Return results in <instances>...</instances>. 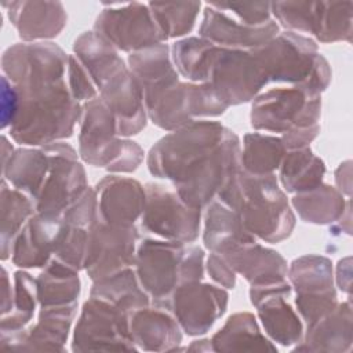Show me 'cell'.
Listing matches in <instances>:
<instances>
[{"mask_svg":"<svg viewBox=\"0 0 353 353\" xmlns=\"http://www.w3.org/2000/svg\"><path fill=\"white\" fill-rule=\"evenodd\" d=\"M222 196L239 211L241 222L244 221L261 237L280 240L288 234L292 216L272 175L259 178L234 175Z\"/></svg>","mask_w":353,"mask_h":353,"instance_id":"6da1fadb","label":"cell"},{"mask_svg":"<svg viewBox=\"0 0 353 353\" xmlns=\"http://www.w3.org/2000/svg\"><path fill=\"white\" fill-rule=\"evenodd\" d=\"M65 57L52 46L15 44L1 57L3 76L19 97L30 98L62 87Z\"/></svg>","mask_w":353,"mask_h":353,"instance_id":"7a4b0ae2","label":"cell"},{"mask_svg":"<svg viewBox=\"0 0 353 353\" xmlns=\"http://www.w3.org/2000/svg\"><path fill=\"white\" fill-rule=\"evenodd\" d=\"M258 65L259 62H252L247 54L221 52L211 66L216 84L214 90L222 99L245 101L263 84V74Z\"/></svg>","mask_w":353,"mask_h":353,"instance_id":"3957f363","label":"cell"},{"mask_svg":"<svg viewBox=\"0 0 353 353\" xmlns=\"http://www.w3.org/2000/svg\"><path fill=\"white\" fill-rule=\"evenodd\" d=\"M197 223L199 214L190 208H183L171 194L150 193L145 216V225L150 230L172 239L192 240L196 237Z\"/></svg>","mask_w":353,"mask_h":353,"instance_id":"277c9868","label":"cell"},{"mask_svg":"<svg viewBox=\"0 0 353 353\" xmlns=\"http://www.w3.org/2000/svg\"><path fill=\"white\" fill-rule=\"evenodd\" d=\"M183 287L175 299V312L189 334L204 332L214 319L223 312L226 295L211 287Z\"/></svg>","mask_w":353,"mask_h":353,"instance_id":"5b68a950","label":"cell"},{"mask_svg":"<svg viewBox=\"0 0 353 353\" xmlns=\"http://www.w3.org/2000/svg\"><path fill=\"white\" fill-rule=\"evenodd\" d=\"M1 6L7 8L10 22L23 40L54 36L63 25V12L59 4L8 1Z\"/></svg>","mask_w":353,"mask_h":353,"instance_id":"8992f818","label":"cell"},{"mask_svg":"<svg viewBox=\"0 0 353 353\" xmlns=\"http://www.w3.org/2000/svg\"><path fill=\"white\" fill-rule=\"evenodd\" d=\"M54 219L43 215L32 216L14 240L11 258L19 268H36L47 262L51 250H55L58 233L51 236L48 226Z\"/></svg>","mask_w":353,"mask_h":353,"instance_id":"52a82bcc","label":"cell"},{"mask_svg":"<svg viewBox=\"0 0 353 353\" xmlns=\"http://www.w3.org/2000/svg\"><path fill=\"white\" fill-rule=\"evenodd\" d=\"M179 248L170 244L146 241L141 248L139 273L146 288L157 296L171 288V279L176 269L172 263L179 261Z\"/></svg>","mask_w":353,"mask_h":353,"instance_id":"ba28073f","label":"cell"},{"mask_svg":"<svg viewBox=\"0 0 353 353\" xmlns=\"http://www.w3.org/2000/svg\"><path fill=\"white\" fill-rule=\"evenodd\" d=\"M50 161L37 150L18 149L3 164V179L15 189L37 199L44 185V176Z\"/></svg>","mask_w":353,"mask_h":353,"instance_id":"9c48e42d","label":"cell"},{"mask_svg":"<svg viewBox=\"0 0 353 353\" xmlns=\"http://www.w3.org/2000/svg\"><path fill=\"white\" fill-rule=\"evenodd\" d=\"M1 259L11 258L14 240L33 215V203L26 193L11 188V185L1 179Z\"/></svg>","mask_w":353,"mask_h":353,"instance_id":"30bf717a","label":"cell"},{"mask_svg":"<svg viewBox=\"0 0 353 353\" xmlns=\"http://www.w3.org/2000/svg\"><path fill=\"white\" fill-rule=\"evenodd\" d=\"M276 28L273 23H268L266 26H261L258 29H247L237 26L230 22L225 15H219L214 10H210L205 15L204 25L201 28V33L207 37H211L216 41L241 44V46H256L266 41L273 33Z\"/></svg>","mask_w":353,"mask_h":353,"instance_id":"8fae6325","label":"cell"},{"mask_svg":"<svg viewBox=\"0 0 353 353\" xmlns=\"http://www.w3.org/2000/svg\"><path fill=\"white\" fill-rule=\"evenodd\" d=\"M37 298V287L30 274L14 273V305L10 314L1 317V335H14L25 331L23 327L33 316Z\"/></svg>","mask_w":353,"mask_h":353,"instance_id":"7c38bea8","label":"cell"},{"mask_svg":"<svg viewBox=\"0 0 353 353\" xmlns=\"http://www.w3.org/2000/svg\"><path fill=\"white\" fill-rule=\"evenodd\" d=\"M37 299L43 306L65 303L79 291V280L69 269L61 268L57 262L40 274L37 280Z\"/></svg>","mask_w":353,"mask_h":353,"instance_id":"4fadbf2b","label":"cell"},{"mask_svg":"<svg viewBox=\"0 0 353 353\" xmlns=\"http://www.w3.org/2000/svg\"><path fill=\"white\" fill-rule=\"evenodd\" d=\"M73 312L69 309L50 312L44 309L40 314V321L32 328L29 334H25L19 349H44L46 343H55L65 338L68 327L70 324Z\"/></svg>","mask_w":353,"mask_h":353,"instance_id":"5bb4252c","label":"cell"},{"mask_svg":"<svg viewBox=\"0 0 353 353\" xmlns=\"http://www.w3.org/2000/svg\"><path fill=\"white\" fill-rule=\"evenodd\" d=\"M245 143L244 160L248 170L261 174L270 171L274 164H277L281 153V146L277 139L252 135L247 137Z\"/></svg>","mask_w":353,"mask_h":353,"instance_id":"9a60e30c","label":"cell"},{"mask_svg":"<svg viewBox=\"0 0 353 353\" xmlns=\"http://www.w3.org/2000/svg\"><path fill=\"white\" fill-rule=\"evenodd\" d=\"M276 309V312H272L266 307V312H262L263 323L276 339L281 343H290L296 338V334H299V323L284 303H277Z\"/></svg>","mask_w":353,"mask_h":353,"instance_id":"2e32d148","label":"cell"},{"mask_svg":"<svg viewBox=\"0 0 353 353\" xmlns=\"http://www.w3.org/2000/svg\"><path fill=\"white\" fill-rule=\"evenodd\" d=\"M3 83V90H1V116H3V121H1V127L3 130L10 127L12 124V121L17 117L18 109H19V94L15 90V87L3 76L1 79Z\"/></svg>","mask_w":353,"mask_h":353,"instance_id":"e0dca14e","label":"cell"},{"mask_svg":"<svg viewBox=\"0 0 353 353\" xmlns=\"http://www.w3.org/2000/svg\"><path fill=\"white\" fill-rule=\"evenodd\" d=\"M1 317H4L11 313L14 305V287H11V279L8 277L6 268L1 269Z\"/></svg>","mask_w":353,"mask_h":353,"instance_id":"ac0fdd59","label":"cell"},{"mask_svg":"<svg viewBox=\"0 0 353 353\" xmlns=\"http://www.w3.org/2000/svg\"><path fill=\"white\" fill-rule=\"evenodd\" d=\"M210 269H211V273L214 274V279H216L218 281H221L226 285H233L234 284L233 274L215 256H211V259H210Z\"/></svg>","mask_w":353,"mask_h":353,"instance_id":"d6986e66","label":"cell"},{"mask_svg":"<svg viewBox=\"0 0 353 353\" xmlns=\"http://www.w3.org/2000/svg\"><path fill=\"white\" fill-rule=\"evenodd\" d=\"M270 255H272V252H268V251H265V250H261L259 247H258L256 250H254V261H255V263H262V262H265V259H266L268 256H270ZM262 276H265L263 269H262L259 265H255V268L251 270V273L248 274L247 279H250V280H252L254 277L261 279Z\"/></svg>","mask_w":353,"mask_h":353,"instance_id":"ffe728a7","label":"cell"}]
</instances>
